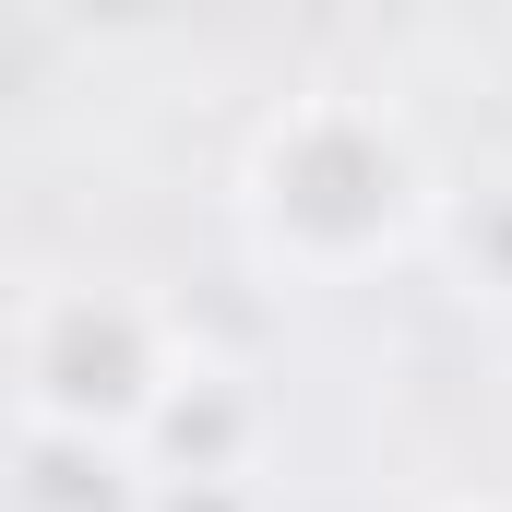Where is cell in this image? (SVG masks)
I'll use <instances>...</instances> for the list:
<instances>
[{
	"label": "cell",
	"mask_w": 512,
	"mask_h": 512,
	"mask_svg": "<svg viewBox=\"0 0 512 512\" xmlns=\"http://www.w3.org/2000/svg\"><path fill=\"white\" fill-rule=\"evenodd\" d=\"M251 215L298 274H370L429 227V167L370 96H310L262 131Z\"/></svg>",
	"instance_id": "6da1fadb"
},
{
	"label": "cell",
	"mask_w": 512,
	"mask_h": 512,
	"mask_svg": "<svg viewBox=\"0 0 512 512\" xmlns=\"http://www.w3.org/2000/svg\"><path fill=\"white\" fill-rule=\"evenodd\" d=\"M179 382L167 358V322L120 298V286H60L36 322H24V405L36 429H72V441H143L155 393Z\"/></svg>",
	"instance_id": "7a4b0ae2"
},
{
	"label": "cell",
	"mask_w": 512,
	"mask_h": 512,
	"mask_svg": "<svg viewBox=\"0 0 512 512\" xmlns=\"http://www.w3.org/2000/svg\"><path fill=\"white\" fill-rule=\"evenodd\" d=\"M251 441H262V405L239 370H179L143 417V453L179 477V489H239L251 477Z\"/></svg>",
	"instance_id": "3957f363"
},
{
	"label": "cell",
	"mask_w": 512,
	"mask_h": 512,
	"mask_svg": "<svg viewBox=\"0 0 512 512\" xmlns=\"http://www.w3.org/2000/svg\"><path fill=\"white\" fill-rule=\"evenodd\" d=\"M24 512H143L120 441H72V429H24V477H12Z\"/></svg>",
	"instance_id": "277c9868"
},
{
	"label": "cell",
	"mask_w": 512,
	"mask_h": 512,
	"mask_svg": "<svg viewBox=\"0 0 512 512\" xmlns=\"http://www.w3.org/2000/svg\"><path fill=\"white\" fill-rule=\"evenodd\" d=\"M441 239H453V262L477 274V298H512V179H477V191L441 215Z\"/></svg>",
	"instance_id": "5b68a950"
}]
</instances>
